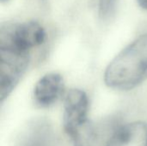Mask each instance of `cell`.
I'll return each mask as SVG.
<instances>
[{
    "label": "cell",
    "instance_id": "8",
    "mask_svg": "<svg viewBox=\"0 0 147 146\" xmlns=\"http://www.w3.org/2000/svg\"><path fill=\"white\" fill-rule=\"evenodd\" d=\"M118 0H99V15L102 19L110 17L115 10Z\"/></svg>",
    "mask_w": 147,
    "mask_h": 146
},
{
    "label": "cell",
    "instance_id": "1",
    "mask_svg": "<svg viewBox=\"0 0 147 146\" xmlns=\"http://www.w3.org/2000/svg\"><path fill=\"white\" fill-rule=\"evenodd\" d=\"M147 78V34L125 47L108 65L104 73L107 86L130 90Z\"/></svg>",
    "mask_w": 147,
    "mask_h": 146
},
{
    "label": "cell",
    "instance_id": "4",
    "mask_svg": "<svg viewBox=\"0 0 147 146\" xmlns=\"http://www.w3.org/2000/svg\"><path fill=\"white\" fill-rule=\"evenodd\" d=\"M0 38L9 41L20 49L30 52L32 48L40 46L45 41L46 31L39 22L30 21L2 28Z\"/></svg>",
    "mask_w": 147,
    "mask_h": 146
},
{
    "label": "cell",
    "instance_id": "2",
    "mask_svg": "<svg viewBox=\"0 0 147 146\" xmlns=\"http://www.w3.org/2000/svg\"><path fill=\"white\" fill-rule=\"evenodd\" d=\"M89 99L81 89H70L64 100L63 126L73 146H93L96 134L88 119Z\"/></svg>",
    "mask_w": 147,
    "mask_h": 146
},
{
    "label": "cell",
    "instance_id": "6",
    "mask_svg": "<svg viewBox=\"0 0 147 146\" xmlns=\"http://www.w3.org/2000/svg\"><path fill=\"white\" fill-rule=\"evenodd\" d=\"M106 146H147V123L134 121L120 126Z\"/></svg>",
    "mask_w": 147,
    "mask_h": 146
},
{
    "label": "cell",
    "instance_id": "3",
    "mask_svg": "<svg viewBox=\"0 0 147 146\" xmlns=\"http://www.w3.org/2000/svg\"><path fill=\"white\" fill-rule=\"evenodd\" d=\"M29 62V52L0 38V99L9 96L25 72Z\"/></svg>",
    "mask_w": 147,
    "mask_h": 146
},
{
    "label": "cell",
    "instance_id": "7",
    "mask_svg": "<svg viewBox=\"0 0 147 146\" xmlns=\"http://www.w3.org/2000/svg\"><path fill=\"white\" fill-rule=\"evenodd\" d=\"M52 130L47 122L36 121L32 124L20 140V146H51Z\"/></svg>",
    "mask_w": 147,
    "mask_h": 146
},
{
    "label": "cell",
    "instance_id": "5",
    "mask_svg": "<svg viewBox=\"0 0 147 146\" xmlns=\"http://www.w3.org/2000/svg\"><path fill=\"white\" fill-rule=\"evenodd\" d=\"M64 89L62 76L55 72L47 73L36 83L34 89V100L39 107L48 108L59 99Z\"/></svg>",
    "mask_w": 147,
    "mask_h": 146
},
{
    "label": "cell",
    "instance_id": "9",
    "mask_svg": "<svg viewBox=\"0 0 147 146\" xmlns=\"http://www.w3.org/2000/svg\"><path fill=\"white\" fill-rule=\"evenodd\" d=\"M138 3L141 8L147 10V0H138Z\"/></svg>",
    "mask_w": 147,
    "mask_h": 146
}]
</instances>
